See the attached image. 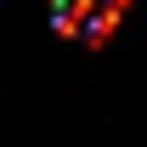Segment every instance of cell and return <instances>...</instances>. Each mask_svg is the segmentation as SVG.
Returning a JSON list of instances; mask_svg holds the SVG:
<instances>
[{
	"instance_id": "cell-1",
	"label": "cell",
	"mask_w": 147,
	"mask_h": 147,
	"mask_svg": "<svg viewBox=\"0 0 147 147\" xmlns=\"http://www.w3.org/2000/svg\"><path fill=\"white\" fill-rule=\"evenodd\" d=\"M45 6H51V11H62V6H68V0H45Z\"/></svg>"
}]
</instances>
